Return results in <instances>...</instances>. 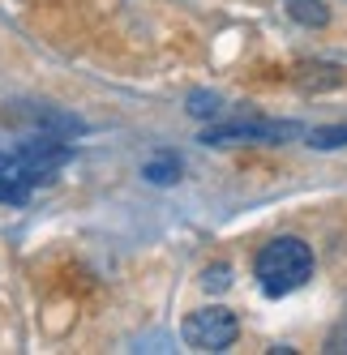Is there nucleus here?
I'll use <instances>...</instances> for the list:
<instances>
[{"label": "nucleus", "mask_w": 347, "mask_h": 355, "mask_svg": "<svg viewBox=\"0 0 347 355\" xmlns=\"http://www.w3.org/2000/svg\"><path fill=\"white\" fill-rule=\"evenodd\" d=\"M253 274H257V287L270 300L291 295V291H301L313 278V248L305 240H296V236H279V240H270L257 252Z\"/></svg>", "instance_id": "obj_1"}, {"label": "nucleus", "mask_w": 347, "mask_h": 355, "mask_svg": "<svg viewBox=\"0 0 347 355\" xmlns=\"http://www.w3.org/2000/svg\"><path fill=\"white\" fill-rule=\"evenodd\" d=\"M180 334L193 351H228L240 338V321L232 309H197L185 317Z\"/></svg>", "instance_id": "obj_2"}, {"label": "nucleus", "mask_w": 347, "mask_h": 355, "mask_svg": "<svg viewBox=\"0 0 347 355\" xmlns=\"http://www.w3.org/2000/svg\"><path fill=\"white\" fill-rule=\"evenodd\" d=\"M291 137H301V124H291V120H232V124H214V129L202 133L206 146H244V141L279 146Z\"/></svg>", "instance_id": "obj_3"}, {"label": "nucleus", "mask_w": 347, "mask_h": 355, "mask_svg": "<svg viewBox=\"0 0 347 355\" xmlns=\"http://www.w3.org/2000/svg\"><path fill=\"white\" fill-rule=\"evenodd\" d=\"M69 159H73V150H69V146H60L52 133H47V137H35V141L22 146L17 155L9 159V167H13V171H22L31 184H43V180H52V171H56V167H65Z\"/></svg>", "instance_id": "obj_4"}, {"label": "nucleus", "mask_w": 347, "mask_h": 355, "mask_svg": "<svg viewBox=\"0 0 347 355\" xmlns=\"http://www.w3.org/2000/svg\"><path fill=\"white\" fill-rule=\"evenodd\" d=\"M283 5H287V17L309 26V31H321L330 21V9L321 5V0H283Z\"/></svg>", "instance_id": "obj_5"}, {"label": "nucleus", "mask_w": 347, "mask_h": 355, "mask_svg": "<svg viewBox=\"0 0 347 355\" xmlns=\"http://www.w3.org/2000/svg\"><path fill=\"white\" fill-rule=\"evenodd\" d=\"M296 82H301L305 90H330V86L343 82V69H335V64H305L301 73H296Z\"/></svg>", "instance_id": "obj_6"}, {"label": "nucleus", "mask_w": 347, "mask_h": 355, "mask_svg": "<svg viewBox=\"0 0 347 355\" xmlns=\"http://www.w3.org/2000/svg\"><path fill=\"white\" fill-rule=\"evenodd\" d=\"M142 175H146L151 184H163V189H167V184H176V180H180V163L171 159V155H163V159H151V163H146Z\"/></svg>", "instance_id": "obj_7"}, {"label": "nucleus", "mask_w": 347, "mask_h": 355, "mask_svg": "<svg viewBox=\"0 0 347 355\" xmlns=\"http://www.w3.org/2000/svg\"><path fill=\"white\" fill-rule=\"evenodd\" d=\"M309 146H313V150H339V146H347V124H326V129H313V133H309Z\"/></svg>", "instance_id": "obj_8"}, {"label": "nucleus", "mask_w": 347, "mask_h": 355, "mask_svg": "<svg viewBox=\"0 0 347 355\" xmlns=\"http://www.w3.org/2000/svg\"><path fill=\"white\" fill-rule=\"evenodd\" d=\"M219 107H223V103H219V94H193V98H189V112H193L197 120L219 116Z\"/></svg>", "instance_id": "obj_9"}, {"label": "nucleus", "mask_w": 347, "mask_h": 355, "mask_svg": "<svg viewBox=\"0 0 347 355\" xmlns=\"http://www.w3.org/2000/svg\"><path fill=\"white\" fill-rule=\"evenodd\" d=\"M202 287H206V291H228V287H232V266H210V270L202 274Z\"/></svg>", "instance_id": "obj_10"}, {"label": "nucleus", "mask_w": 347, "mask_h": 355, "mask_svg": "<svg viewBox=\"0 0 347 355\" xmlns=\"http://www.w3.org/2000/svg\"><path fill=\"white\" fill-rule=\"evenodd\" d=\"M5 167H9V155H0V171H5Z\"/></svg>", "instance_id": "obj_11"}, {"label": "nucleus", "mask_w": 347, "mask_h": 355, "mask_svg": "<svg viewBox=\"0 0 347 355\" xmlns=\"http://www.w3.org/2000/svg\"><path fill=\"white\" fill-rule=\"evenodd\" d=\"M343 329H347V313H343Z\"/></svg>", "instance_id": "obj_12"}]
</instances>
